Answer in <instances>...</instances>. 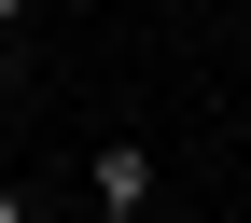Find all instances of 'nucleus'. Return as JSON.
Here are the masks:
<instances>
[{"mask_svg": "<svg viewBox=\"0 0 251 223\" xmlns=\"http://www.w3.org/2000/svg\"><path fill=\"white\" fill-rule=\"evenodd\" d=\"M14 14H28V0H0V42H14Z\"/></svg>", "mask_w": 251, "mask_h": 223, "instance_id": "3", "label": "nucleus"}, {"mask_svg": "<svg viewBox=\"0 0 251 223\" xmlns=\"http://www.w3.org/2000/svg\"><path fill=\"white\" fill-rule=\"evenodd\" d=\"M153 196H168L153 140H126V125H112V140L84 153V209H98V223H153Z\"/></svg>", "mask_w": 251, "mask_h": 223, "instance_id": "1", "label": "nucleus"}, {"mask_svg": "<svg viewBox=\"0 0 251 223\" xmlns=\"http://www.w3.org/2000/svg\"><path fill=\"white\" fill-rule=\"evenodd\" d=\"M0 223H28V196H14V181H0Z\"/></svg>", "mask_w": 251, "mask_h": 223, "instance_id": "2", "label": "nucleus"}]
</instances>
